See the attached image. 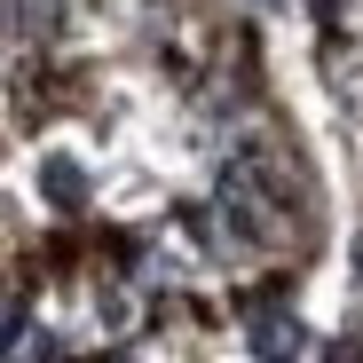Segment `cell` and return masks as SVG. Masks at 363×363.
Listing matches in <instances>:
<instances>
[{"label": "cell", "instance_id": "6da1fadb", "mask_svg": "<svg viewBox=\"0 0 363 363\" xmlns=\"http://www.w3.org/2000/svg\"><path fill=\"white\" fill-rule=\"evenodd\" d=\"M245 347H253L261 363H300V355H308V324H300L292 308H261V316L245 324Z\"/></svg>", "mask_w": 363, "mask_h": 363}, {"label": "cell", "instance_id": "7a4b0ae2", "mask_svg": "<svg viewBox=\"0 0 363 363\" xmlns=\"http://www.w3.org/2000/svg\"><path fill=\"white\" fill-rule=\"evenodd\" d=\"M32 182H40V198H48L55 213H79V206H87V166H79L72 150H40V174H32Z\"/></svg>", "mask_w": 363, "mask_h": 363}, {"label": "cell", "instance_id": "3957f363", "mask_svg": "<svg viewBox=\"0 0 363 363\" xmlns=\"http://www.w3.org/2000/svg\"><path fill=\"white\" fill-rule=\"evenodd\" d=\"M55 9H64V0H16V32H48Z\"/></svg>", "mask_w": 363, "mask_h": 363}, {"label": "cell", "instance_id": "277c9868", "mask_svg": "<svg viewBox=\"0 0 363 363\" xmlns=\"http://www.w3.org/2000/svg\"><path fill=\"white\" fill-rule=\"evenodd\" d=\"M324 355H332V363H363V347H347V340H340V347H324Z\"/></svg>", "mask_w": 363, "mask_h": 363}, {"label": "cell", "instance_id": "5b68a950", "mask_svg": "<svg viewBox=\"0 0 363 363\" xmlns=\"http://www.w3.org/2000/svg\"><path fill=\"white\" fill-rule=\"evenodd\" d=\"M253 9H284V0H253Z\"/></svg>", "mask_w": 363, "mask_h": 363}]
</instances>
